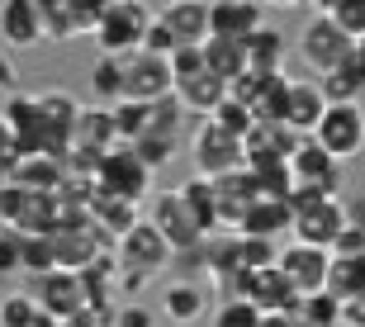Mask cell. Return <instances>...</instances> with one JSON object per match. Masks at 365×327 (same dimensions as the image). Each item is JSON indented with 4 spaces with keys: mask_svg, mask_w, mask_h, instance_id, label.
<instances>
[{
    "mask_svg": "<svg viewBox=\"0 0 365 327\" xmlns=\"http://www.w3.org/2000/svg\"><path fill=\"white\" fill-rule=\"evenodd\" d=\"M152 5L148 0H109L105 10H100V19H95V28H91V38L100 43V53H114V57H123V53H138L143 48V33H148V24H152Z\"/></svg>",
    "mask_w": 365,
    "mask_h": 327,
    "instance_id": "1",
    "label": "cell"
},
{
    "mask_svg": "<svg viewBox=\"0 0 365 327\" xmlns=\"http://www.w3.org/2000/svg\"><path fill=\"white\" fill-rule=\"evenodd\" d=\"M294 53H299V62H304L313 76H327V71H337L341 62L356 53V43L332 24V14H313L309 24L299 28Z\"/></svg>",
    "mask_w": 365,
    "mask_h": 327,
    "instance_id": "2",
    "label": "cell"
},
{
    "mask_svg": "<svg viewBox=\"0 0 365 327\" xmlns=\"http://www.w3.org/2000/svg\"><path fill=\"white\" fill-rule=\"evenodd\" d=\"M190 157H195V176H204V180L228 176V171L247 166L242 137L228 133V128H218L214 119H200V128H195V137H190Z\"/></svg>",
    "mask_w": 365,
    "mask_h": 327,
    "instance_id": "3",
    "label": "cell"
},
{
    "mask_svg": "<svg viewBox=\"0 0 365 327\" xmlns=\"http://www.w3.org/2000/svg\"><path fill=\"white\" fill-rule=\"evenodd\" d=\"M95 190L119 194V199L138 204V199L152 194V171L128 152V142H119V147H109L105 157H100V166H95Z\"/></svg>",
    "mask_w": 365,
    "mask_h": 327,
    "instance_id": "4",
    "label": "cell"
},
{
    "mask_svg": "<svg viewBox=\"0 0 365 327\" xmlns=\"http://www.w3.org/2000/svg\"><path fill=\"white\" fill-rule=\"evenodd\" d=\"M109 251H114V261H119V271H143V275H162L166 266L176 261V251L162 242V232L152 228L148 218H138Z\"/></svg>",
    "mask_w": 365,
    "mask_h": 327,
    "instance_id": "5",
    "label": "cell"
},
{
    "mask_svg": "<svg viewBox=\"0 0 365 327\" xmlns=\"http://www.w3.org/2000/svg\"><path fill=\"white\" fill-rule=\"evenodd\" d=\"M148 223L157 232H162V242L171 246V251H195V246L204 242V232L200 223H195V214H190V204L180 199V190H162V194H152V204H148Z\"/></svg>",
    "mask_w": 365,
    "mask_h": 327,
    "instance_id": "6",
    "label": "cell"
},
{
    "mask_svg": "<svg viewBox=\"0 0 365 327\" xmlns=\"http://www.w3.org/2000/svg\"><path fill=\"white\" fill-rule=\"evenodd\" d=\"M313 142L323 152H332L337 162H351L365 152V123H361V109L356 105H327L323 119L313 123Z\"/></svg>",
    "mask_w": 365,
    "mask_h": 327,
    "instance_id": "7",
    "label": "cell"
},
{
    "mask_svg": "<svg viewBox=\"0 0 365 327\" xmlns=\"http://www.w3.org/2000/svg\"><path fill=\"white\" fill-rule=\"evenodd\" d=\"M176 90V81H171V57H157V53H123V100H143V105H152V100H162Z\"/></svg>",
    "mask_w": 365,
    "mask_h": 327,
    "instance_id": "8",
    "label": "cell"
},
{
    "mask_svg": "<svg viewBox=\"0 0 365 327\" xmlns=\"http://www.w3.org/2000/svg\"><path fill=\"white\" fill-rule=\"evenodd\" d=\"M327 266H332V251H327V246L289 242V246H280V251H275V271L294 285V294L327 289Z\"/></svg>",
    "mask_w": 365,
    "mask_h": 327,
    "instance_id": "9",
    "label": "cell"
},
{
    "mask_svg": "<svg viewBox=\"0 0 365 327\" xmlns=\"http://www.w3.org/2000/svg\"><path fill=\"white\" fill-rule=\"evenodd\" d=\"M284 162L294 171V185H313V190H323V194H341V162L332 152L318 147L309 133L294 142V152H289Z\"/></svg>",
    "mask_w": 365,
    "mask_h": 327,
    "instance_id": "10",
    "label": "cell"
},
{
    "mask_svg": "<svg viewBox=\"0 0 365 327\" xmlns=\"http://www.w3.org/2000/svg\"><path fill=\"white\" fill-rule=\"evenodd\" d=\"M34 299H38V308L48 318H76L86 308V289H81V275L76 271H62V266H53L48 275H38L34 280Z\"/></svg>",
    "mask_w": 365,
    "mask_h": 327,
    "instance_id": "11",
    "label": "cell"
},
{
    "mask_svg": "<svg viewBox=\"0 0 365 327\" xmlns=\"http://www.w3.org/2000/svg\"><path fill=\"white\" fill-rule=\"evenodd\" d=\"M341 228H346L341 194H332V199H313V204L294 209V223H289L294 242H309V246H332V237H337Z\"/></svg>",
    "mask_w": 365,
    "mask_h": 327,
    "instance_id": "12",
    "label": "cell"
},
{
    "mask_svg": "<svg viewBox=\"0 0 365 327\" xmlns=\"http://www.w3.org/2000/svg\"><path fill=\"white\" fill-rule=\"evenodd\" d=\"M261 24H266V5L261 0H209V33L214 38L242 43Z\"/></svg>",
    "mask_w": 365,
    "mask_h": 327,
    "instance_id": "13",
    "label": "cell"
},
{
    "mask_svg": "<svg viewBox=\"0 0 365 327\" xmlns=\"http://www.w3.org/2000/svg\"><path fill=\"white\" fill-rule=\"evenodd\" d=\"M209 185H214V204H218V228H237V218L247 214V204L261 199L257 176H252L247 166H237L228 176H214Z\"/></svg>",
    "mask_w": 365,
    "mask_h": 327,
    "instance_id": "14",
    "label": "cell"
},
{
    "mask_svg": "<svg viewBox=\"0 0 365 327\" xmlns=\"http://www.w3.org/2000/svg\"><path fill=\"white\" fill-rule=\"evenodd\" d=\"M0 38L10 43L14 53H29V48L48 43V38H43L38 0H5V5H0Z\"/></svg>",
    "mask_w": 365,
    "mask_h": 327,
    "instance_id": "15",
    "label": "cell"
},
{
    "mask_svg": "<svg viewBox=\"0 0 365 327\" xmlns=\"http://www.w3.org/2000/svg\"><path fill=\"white\" fill-rule=\"evenodd\" d=\"M0 119L10 123L14 142H19V157H29V152H43L38 95H19V90H10V95H5V105H0Z\"/></svg>",
    "mask_w": 365,
    "mask_h": 327,
    "instance_id": "16",
    "label": "cell"
},
{
    "mask_svg": "<svg viewBox=\"0 0 365 327\" xmlns=\"http://www.w3.org/2000/svg\"><path fill=\"white\" fill-rule=\"evenodd\" d=\"M157 19L171 28V38L180 48H200L209 38V0H166Z\"/></svg>",
    "mask_w": 365,
    "mask_h": 327,
    "instance_id": "17",
    "label": "cell"
},
{
    "mask_svg": "<svg viewBox=\"0 0 365 327\" xmlns=\"http://www.w3.org/2000/svg\"><path fill=\"white\" fill-rule=\"evenodd\" d=\"M38 14H43V38L48 43H71L95 28V19L76 0H38Z\"/></svg>",
    "mask_w": 365,
    "mask_h": 327,
    "instance_id": "18",
    "label": "cell"
},
{
    "mask_svg": "<svg viewBox=\"0 0 365 327\" xmlns=\"http://www.w3.org/2000/svg\"><path fill=\"white\" fill-rule=\"evenodd\" d=\"M62 176H67V162L53 157V152H29V157H19L10 166V180L24 185V190H34V194H57Z\"/></svg>",
    "mask_w": 365,
    "mask_h": 327,
    "instance_id": "19",
    "label": "cell"
},
{
    "mask_svg": "<svg viewBox=\"0 0 365 327\" xmlns=\"http://www.w3.org/2000/svg\"><path fill=\"white\" fill-rule=\"evenodd\" d=\"M289 223H294V209H289V199H252L247 204V214L237 218V228L242 237H275V232H289Z\"/></svg>",
    "mask_w": 365,
    "mask_h": 327,
    "instance_id": "20",
    "label": "cell"
},
{
    "mask_svg": "<svg viewBox=\"0 0 365 327\" xmlns=\"http://www.w3.org/2000/svg\"><path fill=\"white\" fill-rule=\"evenodd\" d=\"M242 57H247V71H257V76L284 71V33L266 19L257 33H247V38H242Z\"/></svg>",
    "mask_w": 365,
    "mask_h": 327,
    "instance_id": "21",
    "label": "cell"
},
{
    "mask_svg": "<svg viewBox=\"0 0 365 327\" xmlns=\"http://www.w3.org/2000/svg\"><path fill=\"white\" fill-rule=\"evenodd\" d=\"M327 95L318 81H289V95H284V123L294 133H313V123L323 119Z\"/></svg>",
    "mask_w": 365,
    "mask_h": 327,
    "instance_id": "22",
    "label": "cell"
},
{
    "mask_svg": "<svg viewBox=\"0 0 365 327\" xmlns=\"http://www.w3.org/2000/svg\"><path fill=\"white\" fill-rule=\"evenodd\" d=\"M162 313L171 318V323L190 327V323H200V318H209V294H204V285H195V280H171V285L162 289Z\"/></svg>",
    "mask_w": 365,
    "mask_h": 327,
    "instance_id": "23",
    "label": "cell"
},
{
    "mask_svg": "<svg viewBox=\"0 0 365 327\" xmlns=\"http://www.w3.org/2000/svg\"><path fill=\"white\" fill-rule=\"evenodd\" d=\"M318 85H323L327 105H356V100L365 95V62L361 57H346L337 71H327V76H318Z\"/></svg>",
    "mask_w": 365,
    "mask_h": 327,
    "instance_id": "24",
    "label": "cell"
},
{
    "mask_svg": "<svg viewBox=\"0 0 365 327\" xmlns=\"http://www.w3.org/2000/svg\"><path fill=\"white\" fill-rule=\"evenodd\" d=\"M200 57H204V67L214 71L223 85H232V81H237V76L247 71L242 43H232V38H214V33H209V38L200 43Z\"/></svg>",
    "mask_w": 365,
    "mask_h": 327,
    "instance_id": "25",
    "label": "cell"
},
{
    "mask_svg": "<svg viewBox=\"0 0 365 327\" xmlns=\"http://www.w3.org/2000/svg\"><path fill=\"white\" fill-rule=\"evenodd\" d=\"M294 318H299V327H341V299H337V294H327V289L299 294Z\"/></svg>",
    "mask_w": 365,
    "mask_h": 327,
    "instance_id": "26",
    "label": "cell"
},
{
    "mask_svg": "<svg viewBox=\"0 0 365 327\" xmlns=\"http://www.w3.org/2000/svg\"><path fill=\"white\" fill-rule=\"evenodd\" d=\"M86 85L95 90V100H123V57L114 53H100L91 62V71H86Z\"/></svg>",
    "mask_w": 365,
    "mask_h": 327,
    "instance_id": "27",
    "label": "cell"
},
{
    "mask_svg": "<svg viewBox=\"0 0 365 327\" xmlns=\"http://www.w3.org/2000/svg\"><path fill=\"white\" fill-rule=\"evenodd\" d=\"M180 199L190 204V214H195V223H200V232L209 237V232H218V204H214V185L204 176H190L185 185H180Z\"/></svg>",
    "mask_w": 365,
    "mask_h": 327,
    "instance_id": "28",
    "label": "cell"
},
{
    "mask_svg": "<svg viewBox=\"0 0 365 327\" xmlns=\"http://www.w3.org/2000/svg\"><path fill=\"white\" fill-rule=\"evenodd\" d=\"M361 289H365V256H332V266H327V294L351 299Z\"/></svg>",
    "mask_w": 365,
    "mask_h": 327,
    "instance_id": "29",
    "label": "cell"
},
{
    "mask_svg": "<svg viewBox=\"0 0 365 327\" xmlns=\"http://www.w3.org/2000/svg\"><path fill=\"white\" fill-rule=\"evenodd\" d=\"M185 119H190V109L176 95H162V100H152V109H148V133H162V137L180 142V123Z\"/></svg>",
    "mask_w": 365,
    "mask_h": 327,
    "instance_id": "30",
    "label": "cell"
},
{
    "mask_svg": "<svg viewBox=\"0 0 365 327\" xmlns=\"http://www.w3.org/2000/svg\"><path fill=\"white\" fill-rule=\"evenodd\" d=\"M148 109L143 100H114L109 105V119H114V133H119V142H133L138 133H148Z\"/></svg>",
    "mask_w": 365,
    "mask_h": 327,
    "instance_id": "31",
    "label": "cell"
},
{
    "mask_svg": "<svg viewBox=\"0 0 365 327\" xmlns=\"http://www.w3.org/2000/svg\"><path fill=\"white\" fill-rule=\"evenodd\" d=\"M57 266V256H53V237H38V232H24V242H19V271L24 275H48Z\"/></svg>",
    "mask_w": 365,
    "mask_h": 327,
    "instance_id": "32",
    "label": "cell"
},
{
    "mask_svg": "<svg viewBox=\"0 0 365 327\" xmlns=\"http://www.w3.org/2000/svg\"><path fill=\"white\" fill-rule=\"evenodd\" d=\"M128 152H133L148 171H157V166H166L180 152V142H176V137H162V133H138L133 142H128Z\"/></svg>",
    "mask_w": 365,
    "mask_h": 327,
    "instance_id": "33",
    "label": "cell"
},
{
    "mask_svg": "<svg viewBox=\"0 0 365 327\" xmlns=\"http://www.w3.org/2000/svg\"><path fill=\"white\" fill-rule=\"evenodd\" d=\"M43 323V308H38V299L34 294H5L0 299V327H38Z\"/></svg>",
    "mask_w": 365,
    "mask_h": 327,
    "instance_id": "34",
    "label": "cell"
},
{
    "mask_svg": "<svg viewBox=\"0 0 365 327\" xmlns=\"http://www.w3.org/2000/svg\"><path fill=\"white\" fill-rule=\"evenodd\" d=\"M209 119H214L218 128H228V133H237V137H242L247 128H252V123H257V114H252V109H247L242 100H232V95H223V105H218L214 114H209Z\"/></svg>",
    "mask_w": 365,
    "mask_h": 327,
    "instance_id": "35",
    "label": "cell"
},
{
    "mask_svg": "<svg viewBox=\"0 0 365 327\" xmlns=\"http://www.w3.org/2000/svg\"><path fill=\"white\" fill-rule=\"evenodd\" d=\"M257 323H261V308L252 299H237V294H228V303L214 318V327H257Z\"/></svg>",
    "mask_w": 365,
    "mask_h": 327,
    "instance_id": "36",
    "label": "cell"
},
{
    "mask_svg": "<svg viewBox=\"0 0 365 327\" xmlns=\"http://www.w3.org/2000/svg\"><path fill=\"white\" fill-rule=\"evenodd\" d=\"M237 237H242V232H237ZM242 266L247 271L275 266V237H242Z\"/></svg>",
    "mask_w": 365,
    "mask_h": 327,
    "instance_id": "37",
    "label": "cell"
},
{
    "mask_svg": "<svg viewBox=\"0 0 365 327\" xmlns=\"http://www.w3.org/2000/svg\"><path fill=\"white\" fill-rule=\"evenodd\" d=\"M332 24H337L341 33L356 43V38L365 33V0H341L337 10H332Z\"/></svg>",
    "mask_w": 365,
    "mask_h": 327,
    "instance_id": "38",
    "label": "cell"
},
{
    "mask_svg": "<svg viewBox=\"0 0 365 327\" xmlns=\"http://www.w3.org/2000/svg\"><path fill=\"white\" fill-rule=\"evenodd\" d=\"M19 242H24V232L10 228V223H0V280H10L19 271Z\"/></svg>",
    "mask_w": 365,
    "mask_h": 327,
    "instance_id": "39",
    "label": "cell"
},
{
    "mask_svg": "<svg viewBox=\"0 0 365 327\" xmlns=\"http://www.w3.org/2000/svg\"><path fill=\"white\" fill-rule=\"evenodd\" d=\"M180 43L171 38V28L162 24V19H157V14H152V24H148V33H143V53H157V57H171L176 53Z\"/></svg>",
    "mask_w": 365,
    "mask_h": 327,
    "instance_id": "40",
    "label": "cell"
},
{
    "mask_svg": "<svg viewBox=\"0 0 365 327\" xmlns=\"http://www.w3.org/2000/svg\"><path fill=\"white\" fill-rule=\"evenodd\" d=\"M109 327H157V318H152V308H143L138 299H123L119 308H114V323Z\"/></svg>",
    "mask_w": 365,
    "mask_h": 327,
    "instance_id": "41",
    "label": "cell"
},
{
    "mask_svg": "<svg viewBox=\"0 0 365 327\" xmlns=\"http://www.w3.org/2000/svg\"><path fill=\"white\" fill-rule=\"evenodd\" d=\"M327 251H332V256H365V232L346 223V228L332 237V246H327Z\"/></svg>",
    "mask_w": 365,
    "mask_h": 327,
    "instance_id": "42",
    "label": "cell"
},
{
    "mask_svg": "<svg viewBox=\"0 0 365 327\" xmlns=\"http://www.w3.org/2000/svg\"><path fill=\"white\" fill-rule=\"evenodd\" d=\"M19 162V142H14V133H10V123L0 119V171L10 176V166Z\"/></svg>",
    "mask_w": 365,
    "mask_h": 327,
    "instance_id": "43",
    "label": "cell"
},
{
    "mask_svg": "<svg viewBox=\"0 0 365 327\" xmlns=\"http://www.w3.org/2000/svg\"><path fill=\"white\" fill-rule=\"evenodd\" d=\"M341 327H365V289L341 299Z\"/></svg>",
    "mask_w": 365,
    "mask_h": 327,
    "instance_id": "44",
    "label": "cell"
},
{
    "mask_svg": "<svg viewBox=\"0 0 365 327\" xmlns=\"http://www.w3.org/2000/svg\"><path fill=\"white\" fill-rule=\"evenodd\" d=\"M341 209H346V223L365 232V194H351V199H341Z\"/></svg>",
    "mask_w": 365,
    "mask_h": 327,
    "instance_id": "45",
    "label": "cell"
},
{
    "mask_svg": "<svg viewBox=\"0 0 365 327\" xmlns=\"http://www.w3.org/2000/svg\"><path fill=\"white\" fill-rule=\"evenodd\" d=\"M0 90H5V95L19 90V71H14V62H5V57H0Z\"/></svg>",
    "mask_w": 365,
    "mask_h": 327,
    "instance_id": "46",
    "label": "cell"
},
{
    "mask_svg": "<svg viewBox=\"0 0 365 327\" xmlns=\"http://www.w3.org/2000/svg\"><path fill=\"white\" fill-rule=\"evenodd\" d=\"M257 327H299V318L294 313H261Z\"/></svg>",
    "mask_w": 365,
    "mask_h": 327,
    "instance_id": "47",
    "label": "cell"
},
{
    "mask_svg": "<svg viewBox=\"0 0 365 327\" xmlns=\"http://www.w3.org/2000/svg\"><path fill=\"white\" fill-rule=\"evenodd\" d=\"M304 5H309L313 14H332V10H337V5H341V0H304Z\"/></svg>",
    "mask_w": 365,
    "mask_h": 327,
    "instance_id": "48",
    "label": "cell"
},
{
    "mask_svg": "<svg viewBox=\"0 0 365 327\" xmlns=\"http://www.w3.org/2000/svg\"><path fill=\"white\" fill-rule=\"evenodd\" d=\"M266 10H294V5H304V0H261Z\"/></svg>",
    "mask_w": 365,
    "mask_h": 327,
    "instance_id": "49",
    "label": "cell"
},
{
    "mask_svg": "<svg viewBox=\"0 0 365 327\" xmlns=\"http://www.w3.org/2000/svg\"><path fill=\"white\" fill-rule=\"evenodd\" d=\"M356 57H361V62H365V33H361V38H356Z\"/></svg>",
    "mask_w": 365,
    "mask_h": 327,
    "instance_id": "50",
    "label": "cell"
},
{
    "mask_svg": "<svg viewBox=\"0 0 365 327\" xmlns=\"http://www.w3.org/2000/svg\"><path fill=\"white\" fill-rule=\"evenodd\" d=\"M356 109H361V123H365V95H361V100H356Z\"/></svg>",
    "mask_w": 365,
    "mask_h": 327,
    "instance_id": "51",
    "label": "cell"
},
{
    "mask_svg": "<svg viewBox=\"0 0 365 327\" xmlns=\"http://www.w3.org/2000/svg\"><path fill=\"white\" fill-rule=\"evenodd\" d=\"M5 180H10V176H5V171H0V185H5Z\"/></svg>",
    "mask_w": 365,
    "mask_h": 327,
    "instance_id": "52",
    "label": "cell"
},
{
    "mask_svg": "<svg viewBox=\"0 0 365 327\" xmlns=\"http://www.w3.org/2000/svg\"><path fill=\"white\" fill-rule=\"evenodd\" d=\"M0 5H5V0H0Z\"/></svg>",
    "mask_w": 365,
    "mask_h": 327,
    "instance_id": "53",
    "label": "cell"
},
{
    "mask_svg": "<svg viewBox=\"0 0 365 327\" xmlns=\"http://www.w3.org/2000/svg\"><path fill=\"white\" fill-rule=\"evenodd\" d=\"M105 5H109V0H105Z\"/></svg>",
    "mask_w": 365,
    "mask_h": 327,
    "instance_id": "54",
    "label": "cell"
}]
</instances>
